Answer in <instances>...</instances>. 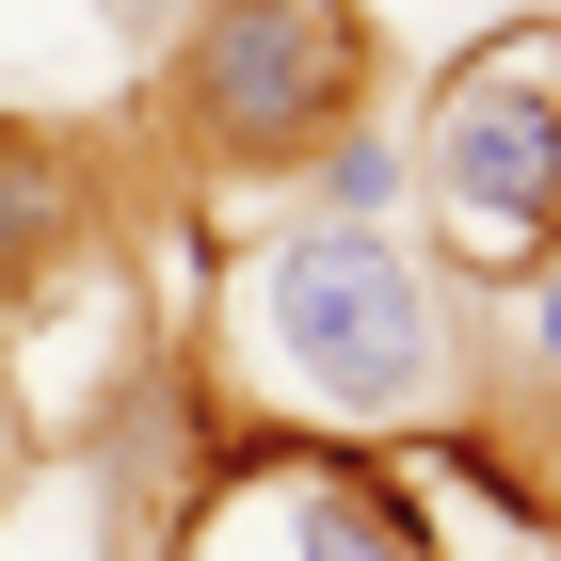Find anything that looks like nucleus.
<instances>
[{
    "mask_svg": "<svg viewBox=\"0 0 561 561\" xmlns=\"http://www.w3.org/2000/svg\"><path fill=\"white\" fill-rule=\"evenodd\" d=\"M241 321H257L273 386H305L321 433L449 417V305H433V273L401 257L386 225H289L257 257V289H241Z\"/></svg>",
    "mask_w": 561,
    "mask_h": 561,
    "instance_id": "obj_1",
    "label": "nucleus"
},
{
    "mask_svg": "<svg viewBox=\"0 0 561 561\" xmlns=\"http://www.w3.org/2000/svg\"><path fill=\"white\" fill-rule=\"evenodd\" d=\"M417 193H433V225H449V257L481 289H514V273L561 257V16H497L433 81Z\"/></svg>",
    "mask_w": 561,
    "mask_h": 561,
    "instance_id": "obj_2",
    "label": "nucleus"
},
{
    "mask_svg": "<svg viewBox=\"0 0 561 561\" xmlns=\"http://www.w3.org/2000/svg\"><path fill=\"white\" fill-rule=\"evenodd\" d=\"M369 96V0H209L176 48V145L209 176L321 161Z\"/></svg>",
    "mask_w": 561,
    "mask_h": 561,
    "instance_id": "obj_3",
    "label": "nucleus"
},
{
    "mask_svg": "<svg viewBox=\"0 0 561 561\" xmlns=\"http://www.w3.org/2000/svg\"><path fill=\"white\" fill-rule=\"evenodd\" d=\"M193 561H433L417 514H401L369 466H337V449H273V466H241L193 514Z\"/></svg>",
    "mask_w": 561,
    "mask_h": 561,
    "instance_id": "obj_4",
    "label": "nucleus"
},
{
    "mask_svg": "<svg viewBox=\"0 0 561 561\" xmlns=\"http://www.w3.org/2000/svg\"><path fill=\"white\" fill-rule=\"evenodd\" d=\"M48 257H81V193H65V161L0 145V289H48Z\"/></svg>",
    "mask_w": 561,
    "mask_h": 561,
    "instance_id": "obj_5",
    "label": "nucleus"
},
{
    "mask_svg": "<svg viewBox=\"0 0 561 561\" xmlns=\"http://www.w3.org/2000/svg\"><path fill=\"white\" fill-rule=\"evenodd\" d=\"M401 193H417V145H386V129H337V145H321V225H386Z\"/></svg>",
    "mask_w": 561,
    "mask_h": 561,
    "instance_id": "obj_6",
    "label": "nucleus"
},
{
    "mask_svg": "<svg viewBox=\"0 0 561 561\" xmlns=\"http://www.w3.org/2000/svg\"><path fill=\"white\" fill-rule=\"evenodd\" d=\"M514 289H529V353L561 369V257H546V273H514Z\"/></svg>",
    "mask_w": 561,
    "mask_h": 561,
    "instance_id": "obj_7",
    "label": "nucleus"
},
{
    "mask_svg": "<svg viewBox=\"0 0 561 561\" xmlns=\"http://www.w3.org/2000/svg\"><path fill=\"white\" fill-rule=\"evenodd\" d=\"M96 16H113V33H161V16H176V0H96Z\"/></svg>",
    "mask_w": 561,
    "mask_h": 561,
    "instance_id": "obj_8",
    "label": "nucleus"
},
{
    "mask_svg": "<svg viewBox=\"0 0 561 561\" xmlns=\"http://www.w3.org/2000/svg\"><path fill=\"white\" fill-rule=\"evenodd\" d=\"M16 466H33V417H16V401H0V481H16Z\"/></svg>",
    "mask_w": 561,
    "mask_h": 561,
    "instance_id": "obj_9",
    "label": "nucleus"
}]
</instances>
